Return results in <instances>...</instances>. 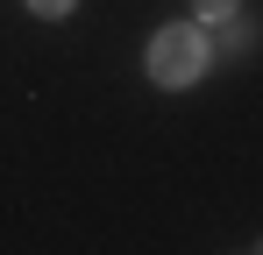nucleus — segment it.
I'll use <instances>...</instances> for the list:
<instances>
[{
	"mask_svg": "<svg viewBox=\"0 0 263 255\" xmlns=\"http://www.w3.org/2000/svg\"><path fill=\"white\" fill-rule=\"evenodd\" d=\"M142 71L149 85H164V92H185V85H199L214 71V42L199 22H171V29H157L149 50H142Z\"/></svg>",
	"mask_w": 263,
	"mask_h": 255,
	"instance_id": "1",
	"label": "nucleus"
},
{
	"mask_svg": "<svg viewBox=\"0 0 263 255\" xmlns=\"http://www.w3.org/2000/svg\"><path fill=\"white\" fill-rule=\"evenodd\" d=\"M235 7H242V0H192V14H199L206 29H220V22H235Z\"/></svg>",
	"mask_w": 263,
	"mask_h": 255,
	"instance_id": "2",
	"label": "nucleus"
},
{
	"mask_svg": "<svg viewBox=\"0 0 263 255\" xmlns=\"http://www.w3.org/2000/svg\"><path fill=\"white\" fill-rule=\"evenodd\" d=\"M22 7H29V14H36V22H64V14H71V7H79V0H22Z\"/></svg>",
	"mask_w": 263,
	"mask_h": 255,
	"instance_id": "3",
	"label": "nucleus"
},
{
	"mask_svg": "<svg viewBox=\"0 0 263 255\" xmlns=\"http://www.w3.org/2000/svg\"><path fill=\"white\" fill-rule=\"evenodd\" d=\"M220 29H228V50H235V57H242V50L256 42V29H242V22H220Z\"/></svg>",
	"mask_w": 263,
	"mask_h": 255,
	"instance_id": "4",
	"label": "nucleus"
}]
</instances>
